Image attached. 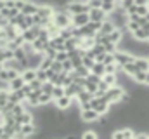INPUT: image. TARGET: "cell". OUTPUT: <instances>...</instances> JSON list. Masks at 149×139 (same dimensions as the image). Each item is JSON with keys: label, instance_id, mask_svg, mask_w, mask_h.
Wrapping results in <instances>:
<instances>
[{"label": "cell", "instance_id": "cell-1", "mask_svg": "<svg viewBox=\"0 0 149 139\" xmlns=\"http://www.w3.org/2000/svg\"><path fill=\"white\" fill-rule=\"evenodd\" d=\"M109 106H111V104L108 103L102 96H94V98L90 99V108H94L99 115H106V113L109 111Z\"/></svg>", "mask_w": 149, "mask_h": 139}, {"label": "cell", "instance_id": "cell-2", "mask_svg": "<svg viewBox=\"0 0 149 139\" xmlns=\"http://www.w3.org/2000/svg\"><path fill=\"white\" fill-rule=\"evenodd\" d=\"M114 61H116V65L121 68V66L127 65V63H134V61H135V56H134L132 52H128V51L118 49V51L114 52Z\"/></svg>", "mask_w": 149, "mask_h": 139}, {"label": "cell", "instance_id": "cell-3", "mask_svg": "<svg viewBox=\"0 0 149 139\" xmlns=\"http://www.w3.org/2000/svg\"><path fill=\"white\" fill-rule=\"evenodd\" d=\"M99 113L94 108H87V110H80V120L83 124H95L99 120Z\"/></svg>", "mask_w": 149, "mask_h": 139}, {"label": "cell", "instance_id": "cell-4", "mask_svg": "<svg viewBox=\"0 0 149 139\" xmlns=\"http://www.w3.org/2000/svg\"><path fill=\"white\" fill-rule=\"evenodd\" d=\"M134 134H135L134 127H123L121 125L118 131L111 132V138L113 139H134Z\"/></svg>", "mask_w": 149, "mask_h": 139}, {"label": "cell", "instance_id": "cell-5", "mask_svg": "<svg viewBox=\"0 0 149 139\" xmlns=\"http://www.w3.org/2000/svg\"><path fill=\"white\" fill-rule=\"evenodd\" d=\"M88 18H90V21H99V23H102V21L108 18V14H106L101 7H90Z\"/></svg>", "mask_w": 149, "mask_h": 139}, {"label": "cell", "instance_id": "cell-6", "mask_svg": "<svg viewBox=\"0 0 149 139\" xmlns=\"http://www.w3.org/2000/svg\"><path fill=\"white\" fill-rule=\"evenodd\" d=\"M88 21H90L88 12H80V14H73L71 16V25H74V26H85Z\"/></svg>", "mask_w": 149, "mask_h": 139}, {"label": "cell", "instance_id": "cell-7", "mask_svg": "<svg viewBox=\"0 0 149 139\" xmlns=\"http://www.w3.org/2000/svg\"><path fill=\"white\" fill-rule=\"evenodd\" d=\"M74 99H71V98H68L66 94L64 96H61V98H57V99H54L52 101V104L57 108V110H68L70 106H71V103H73Z\"/></svg>", "mask_w": 149, "mask_h": 139}, {"label": "cell", "instance_id": "cell-8", "mask_svg": "<svg viewBox=\"0 0 149 139\" xmlns=\"http://www.w3.org/2000/svg\"><path fill=\"white\" fill-rule=\"evenodd\" d=\"M33 49L37 51V52H43L45 49H47V45H49V38H42V37H37L33 42Z\"/></svg>", "mask_w": 149, "mask_h": 139}, {"label": "cell", "instance_id": "cell-9", "mask_svg": "<svg viewBox=\"0 0 149 139\" xmlns=\"http://www.w3.org/2000/svg\"><path fill=\"white\" fill-rule=\"evenodd\" d=\"M49 45L50 47H54L56 51H66L64 49V38L63 37H52V38H49Z\"/></svg>", "mask_w": 149, "mask_h": 139}, {"label": "cell", "instance_id": "cell-10", "mask_svg": "<svg viewBox=\"0 0 149 139\" xmlns=\"http://www.w3.org/2000/svg\"><path fill=\"white\" fill-rule=\"evenodd\" d=\"M24 84H26V82H24V78H23L21 73H19L17 77H14L12 80H9V91H17V89H21Z\"/></svg>", "mask_w": 149, "mask_h": 139}, {"label": "cell", "instance_id": "cell-11", "mask_svg": "<svg viewBox=\"0 0 149 139\" xmlns=\"http://www.w3.org/2000/svg\"><path fill=\"white\" fill-rule=\"evenodd\" d=\"M135 66L139 70H142V71H148L149 70V58H146V56H135Z\"/></svg>", "mask_w": 149, "mask_h": 139}, {"label": "cell", "instance_id": "cell-12", "mask_svg": "<svg viewBox=\"0 0 149 139\" xmlns=\"http://www.w3.org/2000/svg\"><path fill=\"white\" fill-rule=\"evenodd\" d=\"M37 11H38V4L31 2V0H26L24 5H23V9H21L23 14H35Z\"/></svg>", "mask_w": 149, "mask_h": 139}, {"label": "cell", "instance_id": "cell-13", "mask_svg": "<svg viewBox=\"0 0 149 139\" xmlns=\"http://www.w3.org/2000/svg\"><path fill=\"white\" fill-rule=\"evenodd\" d=\"M114 28H116V26H114V23H113L109 18H106V19L102 21V25H101L99 32H101V33H104V35H108V33H111Z\"/></svg>", "mask_w": 149, "mask_h": 139}, {"label": "cell", "instance_id": "cell-14", "mask_svg": "<svg viewBox=\"0 0 149 139\" xmlns=\"http://www.w3.org/2000/svg\"><path fill=\"white\" fill-rule=\"evenodd\" d=\"M90 73H94V75H97V77H102V75L106 73V66H104V63L95 61V63L92 65V68H90Z\"/></svg>", "mask_w": 149, "mask_h": 139}, {"label": "cell", "instance_id": "cell-15", "mask_svg": "<svg viewBox=\"0 0 149 139\" xmlns=\"http://www.w3.org/2000/svg\"><path fill=\"white\" fill-rule=\"evenodd\" d=\"M94 44H95V38L94 37H83L81 40H80V49H83V51H88L90 47H94Z\"/></svg>", "mask_w": 149, "mask_h": 139}, {"label": "cell", "instance_id": "cell-16", "mask_svg": "<svg viewBox=\"0 0 149 139\" xmlns=\"http://www.w3.org/2000/svg\"><path fill=\"white\" fill-rule=\"evenodd\" d=\"M123 33H125V32H121L120 28H114V30H113L111 33H108L106 37H108V40H109V42H114V44L118 45V42L121 40V37H123Z\"/></svg>", "mask_w": 149, "mask_h": 139}, {"label": "cell", "instance_id": "cell-17", "mask_svg": "<svg viewBox=\"0 0 149 139\" xmlns=\"http://www.w3.org/2000/svg\"><path fill=\"white\" fill-rule=\"evenodd\" d=\"M21 77L24 78V82H31V80H35L37 78V70L35 68H26L21 71Z\"/></svg>", "mask_w": 149, "mask_h": 139}, {"label": "cell", "instance_id": "cell-18", "mask_svg": "<svg viewBox=\"0 0 149 139\" xmlns=\"http://www.w3.org/2000/svg\"><path fill=\"white\" fill-rule=\"evenodd\" d=\"M118 5V2L116 0H102V4H101V9L106 12V14H109L114 11V7Z\"/></svg>", "mask_w": 149, "mask_h": 139}, {"label": "cell", "instance_id": "cell-19", "mask_svg": "<svg viewBox=\"0 0 149 139\" xmlns=\"http://www.w3.org/2000/svg\"><path fill=\"white\" fill-rule=\"evenodd\" d=\"M101 78H102L108 85H114V84H118V73H104Z\"/></svg>", "mask_w": 149, "mask_h": 139}, {"label": "cell", "instance_id": "cell-20", "mask_svg": "<svg viewBox=\"0 0 149 139\" xmlns=\"http://www.w3.org/2000/svg\"><path fill=\"white\" fill-rule=\"evenodd\" d=\"M38 101H40V106L50 104V103H52V96H50V94H47V92H40V96H38Z\"/></svg>", "mask_w": 149, "mask_h": 139}, {"label": "cell", "instance_id": "cell-21", "mask_svg": "<svg viewBox=\"0 0 149 139\" xmlns=\"http://www.w3.org/2000/svg\"><path fill=\"white\" fill-rule=\"evenodd\" d=\"M61 96H64V87L63 85H54V89H52V101L61 98Z\"/></svg>", "mask_w": 149, "mask_h": 139}, {"label": "cell", "instance_id": "cell-22", "mask_svg": "<svg viewBox=\"0 0 149 139\" xmlns=\"http://www.w3.org/2000/svg\"><path fill=\"white\" fill-rule=\"evenodd\" d=\"M101 136L99 132H95V131H85V132H80V138L81 139H97Z\"/></svg>", "mask_w": 149, "mask_h": 139}, {"label": "cell", "instance_id": "cell-23", "mask_svg": "<svg viewBox=\"0 0 149 139\" xmlns=\"http://www.w3.org/2000/svg\"><path fill=\"white\" fill-rule=\"evenodd\" d=\"M73 70L76 71V75H78V77H83V78L90 73V70L87 68V66H83V65H78V66H76V68H73Z\"/></svg>", "mask_w": 149, "mask_h": 139}, {"label": "cell", "instance_id": "cell-24", "mask_svg": "<svg viewBox=\"0 0 149 139\" xmlns=\"http://www.w3.org/2000/svg\"><path fill=\"white\" fill-rule=\"evenodd\" d=\"M12 54H14V58H16L17 61H23V59L26 58V52H24V49H23V47L14 49V51H12Z\"/></svg>", "mask_w": 149, "mask_h": 139}, {"label": "cell", "instance_id": "cell-25", "mask_svg": "<svg viewBox=\"0 0 149 139\" xmlns=\"http://www.w3.org/2000/svg\"><path fill=\"white\" fill-rule=\"evenodd\" d=\"M102 45H104V51H106V52H113V54H114V52L118 51V45H116L114 42H109V40H106Z\"/></svg>", "mask_w": 149, "mask_h": 139}, {"label": "cell", "instance_id": "cell-26", "mask_svg": "<svg viewBox=\"0 0 149 139\" xmlns=\"http://www.w3.org/2000/svg\"><path fill=\"white\" fill-rule=\"evenodd\" d=\"M52 89H54V84L52 82H42V92H47V94H50L52 96Z\"/></svg>", "mask_w": 149, "mask_h": 139}, {"label": "cell", "instance_id": "cell-27", "mask_svg": "<svg viewBox=\"0 0 149 139\" xmlns=\"http://www.w3.org/2000/svg\"><path fill=\"white\" fill-rule=\"evenodd\" d=\"M52 58H47V56H43V59H42V63H40V66L38 68H42V70H49L50 68V65H52Z\"/></svg>", "mask_w": 149, "mask_h": 139}, {"label": "cell", "instance_id": "cell-28", "mask_svg": "<svg viewBox=\"0 0 149 139\" xmlns=\"http://www.w3.org/2000/svg\"><path fill=\"white\" fill-rule=\"evenodd\" d=\"M56 54H57V51H56L54 47H50V45H47V49L43 51V56H47V58H52V59H56Z\"/></svg>", "mask_w": 149, "mask_h": 139}, {"label": "cell", "instance_id": "cell-29", "mask_svg": "<svg viewBox=\"0 0 149 139\" xmlns=\"http://www.w3.org/2000/svg\"><path fill=\"white\" fill-rule=\"evenodd\" d=\"M50 70H52V71H56V73L63 71V63H61V61H57V59H54V61H52V65H50Z\"/></svg>", "mask_w": 149, "mask_h": 139}, {"label": "cell", "instance_id": "cell-30", "mask_svg": "<svg viewBox=\"0 0 149 139\" xmlns=\"http://www.w3.org/2000/svg\"><path fill=\"white\" fill-rule=\"evenodd\" d=\"M68 58H70V56H68V51H57V54H56V59H57V61H61V63H63V61H66Z\"/></svg>", "mask_w": 149, "mask_h": 139}, {"label": "cell", "instance_id": "cell-31", "mask_svg": "<svg viewBox=\"0 0 149 139\" xmlns=\"http://www.w3.org/2000/svg\"><path fill=\"white\" fill-rule=\"evenodd\" d=\"M30 84V87H31V91H42V82L35 78V80H31V82H28Z\"/></svg>", "mask_w": 149, "mask_h": 139}, {"label": "cell", "instance_id": "cell-32", "mask_svg": "<svg viewBox=\"0 0 149 139\" xmlns=\"http://www.w3.org/2000/svg\"><path fill=\"white\" fill-rule=\"evenodd\" d=\"M37 78L40 82H47V71L42 68H37Z\"/></svg>", "mask_w": 149, "mask_h": 139}, {"label": "cell", "instance_id": "cell-33", "mask_svg": "<svg viewBox=\"0 0 149 139\" xmlns=\"http://www.w3.org/2000/svg\"><path fill=\"white\" fill-rule=\"evenodd\" d=\"M135 12H137L139 16H146L149 12V5L148 4H146V5H137V11H135Z\"/></svg>", "mask_w": 149, "mask_h": 139}, {"label": "cell", "instance_id": "cell-34", "mask_svg": "<svg viewBox=\"0 0 149 139\" xmlns=\"http://www.w3.org/2000/svg\"><path fill=\"white\" fill-rule=\"evenodd\" d=\"M0 89H9V82H3V80H0Z\"/></svg>", "mask_w": 149, "mask_h": 139}, {"label": "cell", "instance_id": "cell-35", "mask_svg": "<svg viewBox=\"0 0 149 139\" xmlns=\"http://www.w3.org/2000/svg\"><path fill=\"white\" fill-rule=\"evenodd\" d=\"M135 2V5H146L148 4V0H134Z\"/></svg>", "mask_w": 149, "mask_h": 139}, {"label": "cell", "instance_id": "cell-36", "mask_svg": "<svg viewBox=\"0 0 149 139\" xmlns=\"http://www.w3.org/2000/svg\"><path fill=\"white\" fill-rule=\"evenodd\" d=\"M144 18H146V21H149V12L146 14V16H144Z\"/></svg>", "mask_w": 149, "mask_h": 139}, {"label": "cell", "instance_id": "cell-37", "mask_svg": "<svg viewBox=\"0 0 149 139\" xmlns=\"http://www.w3.org/2000/svg\"><path fill=\"white\" fill-rule=\"evenodd\" d=\"M3 68V63H2V61H0V70Z\"/></svg>", "mask_w": 149, "mask_h": 139}]
</instances>
